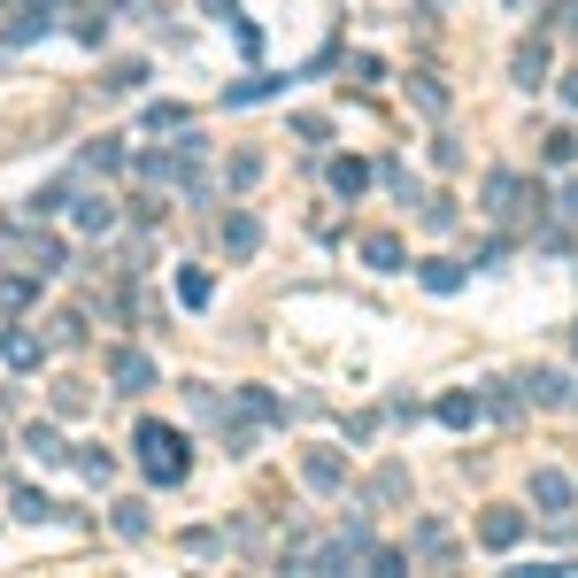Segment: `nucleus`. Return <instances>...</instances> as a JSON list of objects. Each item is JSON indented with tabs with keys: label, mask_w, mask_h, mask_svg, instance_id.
Returning <instances> with one entry per match:
<instances>
[{
	"label": "nucleus",
	"mask_w": 578,
	"mask_h": 578,
	"mask_svg": "<svg viewBox=\"0 0 578 578\" xmlns=\"http://www.w3.org/2000/svg\"><path fill=\"white\" fill-rule=\"evenodd\" d=\"M132 447H140V470L154 478V486H185V470H193L185 433H170V425H154V417H146L140 433H132Z\"/></svg>",
	"instance_id": "1"
},
{
	"label": "nucleus",
	"mask_w": 578,
	"mask_h": 578,
	"mask_svg": "<svg viewBox=\"0 0 578 578\" xmlns=\"http://www.w3.org/2000/svg\"><path fill=\"white\" fill-rule=\"evenodd\" d=\"M478 209H486V216H525V209L540 216V185H525L517 170H486V201H478Z\"/></svg>",
	"instance_id": "2"
},
{
	"label": "nucleus",
	"mask_w": 578,
	"mask_h": 578,
	"mask_svg": "<svg viewBox=\"0 0 578 578\" xmlns=\"http://www.w3.org/2000/svg\"><path fill=\"white\" fill-rule=\"evenodd\" d=\"M571 509H578V478L540 463V470H533V517H548V525H556V517H571Z\"/></svg>",
	"instance_id": "3"
},
{
	"label": "nucleus",
	"mask_w": 578,
	"mask_h": 578,
	"mask_svg": "<svg viewBox=\"0 0 578 578\" xmlns=\"http://www.w3.org/2000/svg\"><path fill=\"white\" fill-rule=\"evenodd\" d=\"M517 386H525V402H533V409H571V402H578V378H571V371H556V363L525 371Z\"/></svg>",
	"instance_id": "4"
},
{
	"label": "nucleus",
	"mask_w": 578,
	"mask_h": 578,
	"mask_svg": "<svg viewBox=\"0 0 578 578\" xmlns=\"http://www.w3.org/2000/svg\"><path fill=\"white\" fill-rule=\"evenodd\" d=\"M216 247H224L232 263H247V255L263 247V224H255V209H224V216H216Z\"/></svg>",
	"instance_id": "5"
},
{
	"label": "nucleus",
	"mask_w": 578,
	"mask_h": 578,
	"mask_svg": "<svg viewBox=\"0 0 578 578\" xmlns=\"http://www.w3.org/2000/svg\"><path fill=\"white\" fill-rule=\"evenodd\" d=\"M525 540V509H509V501H494L486 517H478V548H494V556H509Z\"/></svg>",
	"instance_id": "6"
},
{
	"label": "nucleus",
	"mask_w": 578,
	"mask_h": 578,
	"mask_svg": "<svg viewBox=\"0 0 578 578\" xmlns=\"http://www.w3.org/2000/svg\"><path fill=\"white\" fill-rule=\"evenodd\" d=\"M0 363H8V371H39V363H47V332L8 324V332H0Z\"/></svg>",
	"instance_id": "7"
},
{
	"label": "nucleus",
	"mask_w": 578,
	"mask_h": 578,
	"mask_svg": "<svg viewBox=\"0 0 578 578\" xmlns=\"http://www.w3.org/2000/svg\"><path fill=\"white\" fill-rule=\"evenodd\" d=\"M109 378H116V394H146V386H154V355H140V347H109Z\"/></svg>",
	"instance_id": "8"
},
{
	"label": "nucleus",
	"mask_w": 578,
	"mask_h": 578,
	"mask_svg": "<svg viewBox=\"0 0 578 578\" xmlns=\"http://www.w3.org/2000/svg\"><path fill=\"white\" fill-rule=\"evenodd\" d=\"M301 478H308V494H339V486H347L339 447H308V455H301Z\"/></svg>",
	"instance_id": "9"
},
{
	"label": "nucleus",
	"mask_w": 578,
	"mask_h": 578,
	"mask_svg": "<svg viewBox=\"0 0 578 578\" xmlns=\"http://www.w3.org/2000/svg\"><path fill=\"white\" fill-rule=\"evenodd\" d=\"M409 556H417V564H447V556H455V533H447L439 517H417V533H409Z\"/></svg>",
	"instance_id": "10"
},
{
	"label": "nucleus",
	"mask_w": 578,
	"mask_h": 578,
	"mask_svg": "<svg viewBox=\"0 0 578 578\" xmlns=\"http://www.w3.org/2000/svg\"><path fill=\"white\" fill-rule=\"evenodd\" d=\"M509 78H517L525 93H540V85H548V47H540V39H525V47L509 54Z\"/></svg>",
	"instance_id": "11"
},
{
	"label": "nucleus",
	"mask_w": 578,
	"mask_h": 578,
	"mask_svg": "<svg viewBox=\"0 0 578 578\" xmlns=\"http://www.w3.org/2000/svg\"><path fill=\"white\" fill-rule=\"evenodd\" d=\"M324 178H332V193H339V201H355V193L371 185V162H355V154H332V162H324Z\"/></svg>",
	"instance_id": "12"
},
{
	"label": "nucleus",
	"mask_w": 578,
	"mask_h": 578,
	"mask_svg": "<svg viewBox=\"0 0 578 578\" xmlns=\"http://www.w3.org/2000/svg\"><path fill=\"white\" fill-rule=\"evenodd\" d=\"M478 402H486V417H509V425L525 417V386H517V378H486Z\"/></svg>",
	"instance_id": "13"
},
{
	"label": "nucleus",
	"mask_w": 578,
	"mask_h": 578,
	"mask_svg": "<svg viewBox=\"0 0 578 578\" xmlns=\"http://www.w3.org/2000/svg\"><path fill=\"white\" fill-rule=\"evenodd\" d=\"M232 409H240L247 425H278V417H286V409H278V394H263V386H240V394H232Z\"/></svg>",
	"instance_id": "14"
},
{
	"label": "nucleus",
	"mask_w": 578,
	"mask_h": 578,
	"mask_svg": "<svg viewBox=\"0 0 578 578\" xmlns=\"http://www.w3.org/2000/svg\"><path fill=\"white\" fill-rule=\"evenodd\" d=\"M402 494H409V470H402V463H378V470H371V486H363V501H378V509H386V501H402Z\"/></svg>",
	"instance_id": "15"
},
{
	"label": "nucleus",
	"mask_w": 578,
	"mask_h": 578,
	"mask_svg": "<svg viewBox=\"0 0 578 578\" xmlns=\"http://www.w3.org/2000/svg\"><path fill=\"white\" fill-rule=\"evenodd\" d=\"M417 278H425V293H463V278H470V263H455V255H433V263H425Z\"/></svg>",
	"instance_id": "16"
},
{
	"label": "nucleus",
	"mask_w": 578,
	"mask_h": 578,
	"mask_svg": "<svg viewBox=\"0 0 578 578\" xmlns=\"http://www.w3.org/2000/svg\"><path fill=\"white\" fill-rule=\"evenodd\" d=\"M478 417H486V402H478V394H447V402H439V425H447V433H470Z\"/></svg>",
	"instance_id": "17"
},
{
	"label": "nucleus",
	"mask_w": 578,
	"mask_h": 578,
	"mask_svg": "<svg viewBox=\"0 0 578 578\" xmlns=\"http://www.w3.org/2000/svg\"><path fill=\"white\" fill-rule=\"evenodd\" d=\"M409 101H417L425 116H447V85H439L433 70H409Z\"/></svg>",
	"instance_id": "18"
},
{
	"label": "nucleus",
	"mask_w": 578,
	"mask_h": 578,
	"mask_svg": "<svg viewBox=\"0 0 578 578\" xmlns=\"http://www.w3.org/2000/svg\"><path fill=\"white\" fill-rule=\"evenodd\" d=\"M363 263H371V271H409V263H402V240H394V232H371V240H363Z\"/></svg>",
	"instance_id": "19"
},
{
	"label": "nucleus",
	"mask_w": 578,
	"mask_h": 578,
	"mask_svg": "<svg viewBox=\"0 0 578 578\" xmlns=\"http://www.w3.org/2000/svg\"><path fill=\"white\" fill-rule=\"evenodd\" d=\"M23 447H31L39 463H70V447H62V433H54V425H31V433H23Z\"/></svg>",
	"instance_id": "20"
},
{
	"label": "nucleus",
	"mask_w": 578,
	"mask_h": 578,
	"mask_svg": "<svg viewBox=\"0 0 578 578\" xmlns=\"http://www.w3.org/2000/svg\"><path fill=\"white\" fill-rule=\"evenodd\" d=\"M8 509H16L23 525H47V517H54V501H47L39 486H16V501H8Z\"/></svg>",
	"instance_id": "21"
},
{
	"label": "nucleus",
	"mask_w": 578,
	"mask_h": 578,
	"mask_svg": "<svg viewBox=\"0 0 578 578\" xmlns=\"http://www.w3.org/2000/svg\"><path fill=\"white\" fill-rule=\"evenodd\" d=\"M417 216H425V232H447L455 224V201L447 193H417Z\"/></svg>",
	"instance_id": "22"
},
{
	"label": "nucleus",
	"mask_w": 578,
	"mask_h": 578,
	"mask_svg": "<svg viewBox=\"0 0 578 578\" xmlns=\"http://www.w3.org/2000/svg\"><path fill=\"white\" fill-rule=\"evenodd\" d=\"M178 301H185V308H209V301H216V278H209V271H185V278H178Z\"/></svg>",
	"instance_id": "23"
},
{
	"label": "nucleus",
	"mask_w": 578,
	"mask_h": 578,
	"mask_svg": "<svg viewBox=\"0 0 578 578\" xmlns=\"http://www.w3.org/2000/svg\"><path fill=\"white\" fill-rule=\"evenodd\" d=\"M78 224H85V232H109V224H116V201L85 193V201H78Z\"/></svg>",
	"instance_id": "24"
},
{
	"label": "nucleus",
	"mask_w": 578,
	"mask_h": 578,
	"mask_svg": "<svg viewBox=\"0 0 578 578\" xmlns=\"http://www.w3.org/2000/svg\"><path fill=\"white\" fill-rule=\"evenodd\" d=\"M78 339H85V316H78V308H62V316L47 324V347H78Z\"/></svg>",
	"instance_id": "25"
},
{
	"label": "nucleus",
	"mask_w": 578,
	"mask_h": 578,
	"mask_svg": "<svg viewBox=\"0 0 578 578\" xmlns=\"http://www.w3.org/2000/svg\"><path fill=\"white\" fill-rule=\"evenodd\" d=\"M185 124H193V116H185L178 101H154V109H146V132H185Z\"/></svg>",
	"instance_id": "26"
},
{
	"label": "nucleus",
	"mask_w": 578,
	"mask_h": 578,
	"mask_svg": "<svg viewBox=\"0 0 578 578\" xmlns=\"http://www.w3.org/2000/svg\"><path fill=\"white\" fill-rule=\"evenodd\" d=\"M101 85H109V93H140V85H146V62H116Z\"/></svg>",
	"instance_id": "27"
},
{
	"label": "nucleus",
	"mask_w": 578,
	"mask_h": 578,
	"mask_svg": "<svg viewBox=\"0 0 578 578\" xmlns=\"http://www.w3.org/2000/svg\"><path fill=\"white\" fill-rule=\"evenodd\" d=\"M116 533L124 540H146V501H116Z\"/></svg>",
	"instance_id": "28"
},
{
	"label": "nucleus",
	"mask_w": 578,
	"mask_h": 578,
	"mask_svg": "<svg viewBox=\"0 0 578 578\" xmlns=\"http://www.w3.org/2000/svg\"><path fill=\"white\" fill-rule=\"evenodd\" d=\"M224 178H232V193H247V185L263 178V154H232V170H224Z\"/></svg>",
	"instance_id": "29"
},
{
	"label": "nucleus",
	"mask_w": 578,
	"mask_h": 578,
	"mask_svg": "<svg viewBox=\"0 0 578 578\" xmlns=\"http://www.w3.org/2000/svg\"><path fill=\"white\" fill-rule=\"evenodd\" d=\"M540 154H548L556 170H571V162H578V132H548V146H540Z\"/></svg>",
	"instance_id": "30"
},
{
	"label": "nucleus",
	"mask_w": 578,
	"mask_h": 578,
	"mask_svg": "<svg viewBox=\"0 0 578 578\" xmlns=\"http://www.w3.org/2000/svg\"><path fill=\"white\" fill-rule=\"evenodd\" d=\"M263 93H278V78H240V85H232V93H224V101H232V109H240V101H263Z\"/></svg>",
	"instance_id": "31"
},
{
	"label": "nucleus",
	"mask_w": 578,
	"mask_h": 578,
	"mask_svg": "<svg viewBox=\"0 0 578 578\" xmlns=\"http://www.w3.org/2000/svg\"><path fill=\"white\" fill-rule=\"evenodd\" d=\"M78 409H85V386L62 378V386H54V417H78Z\"/></svg>",
	"instance_id": "32"
},
{
	"label": "nucleus",
	"mask_w": 578,
	"mask_h": 578,
	"mask_svg": "<svg viewBox=\"0 0 578 578\" xmlns=\"http://www.w3.org/2000/svg\"><path fill=\"white\" fill-rule=\"evenodd\" d=\"M78 470H85V478H116V455H109V447H85Z\"/></svg>",
	"instance_id": "33"
},
{
	"label": "nucleus",
	"mask_w": 578,
	"mask_h": 578,
	"mask_svg": "<svg viewBox=\"0 0 578 578\" xmlns=\"http://www.w3.org/2000/svg\"><path fill=\"white\" fill-rule=\"evenodd\" d=\"M293 140L324 146V140H332V124H324V116H308V109H301V116H293Z\"/></svg>",
	"instance_id": "34"
},
{
	"label": "nucleus",
	"mask_w": 578,
	"mask_h": 578,
	"mask_svg": "<svg viewBox=\"0 0 578 578\" xmlns=\"http://www.w3.org/2000/svg\"><path fill=\"white\" fill-rule=\"evenodd\" d=\"M116 162H124V146H116V140H93V146H85V170H116Z\"/></svg>",
	"instance_id": "35"
},
{
	"label": "nucleus",
	"mask_w": 578,
	"mask_h": 578,
	"mask_svg": "<svg viewBox=\"0 0 578 578\" xmlns=\"http://www.w3.org/2000/svg\"><path fill=\"white\" fill-rule=\"evenodd\" d=\"M78 39H85V47H101V39H109V16H101V8H93V16H78Z\"/></svg>",
	"instance_id": "36"
},
{
	"label": "nucleus",
	"mask_w": 578,
	"mask_h": 578,
	"mask_svg": "<svg viewBox=\"0 0 578 578\" xmlns=\"http://www.w3.org/2000/svg\"><path fill=\"white\" fill-rule=\"evenodd\" d=\"M347 78L355 85H378V54H347Z\"/></svg>",
	"instance_id": "37"
},
{
	"label": "nucleus",
	"mask_w": 578,
	"mask_h": 578,
	"mask_svg": "<svg viewBox=\"0 0 578 578\" xmlns=\"http://www.w3.org/2000/svg\"><path fill=\"white\" fill-rule=\"evenodd\" d=\"M31 293H39V286H31V278H8V286H0V308H23Z\"/></svg>",
	"instance_id": "38"
},
{
	"label": "nucleus",
	"mask_w": 578,
	"mask_h": 578,
	"mask_svg": "<svg viewBox=\"0 0 578 578\" xmlns=\"http://www.w3.org/2000/svg\"><path fill=\"white\" fill-rule=\"evenodd\" d=\"M548 23H556V31H571V39H578V0H556V8H548Z\"/></svg>",
	"instance_id": "39"
},
{
	"label": "nucleus",
	"mask_w": 578,
	"mask_h": 578,
	"mask_svg": "<svg viewBox=\"0 0 578 578\" xmlns=\"http://www.w3.org/2000/svg\"><path fill=\"white\" fill-rule=\"evenodd\" d=\"M556 209H564V216H578V178L564 185V201H556Z\"/></svg>",
	"instance_id": "40"
},
{
	"label": "nucleus",
	"mask_w": 578,
	"mask_h": 578,
	"mask_svg": "<svg viewBox=\"0 0 578 578\" xmlns=\"http://www.w3.org/2000/svg\"><path fill=\"white\" fill-rule=\"evenodd\" d=\"M201 8H209V16H232V8H240V0H201Z\"/></svg>",
	"instance_id": "41"
},
{
	"label": "nucleus",
	"mask_w": 578,
	"mask_h": 578,
	"mask_svg": "<svg viewBox=\"0 0 578 578\" xmlns=\"http://www.w3.org/2000/svg\"><path fill=\"white\" fill-rule=\"evenodd\" d=\"M571 355H578V332H571Z\"/></svg>",
	"instance_id": "42"
}]
</instances>
